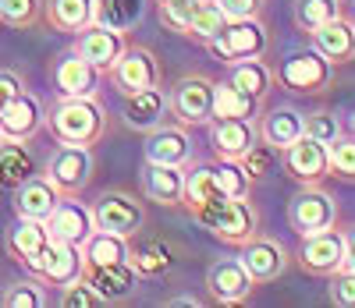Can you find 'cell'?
I'll return each mask as SVG.
<instances>
[{"mask_svg": "<svg viewBox=\"0 0 355 308\" xmlns=\"http://www.w3.org/2000/svg\"><path fill=\"white\" fill-rule=\"evenodd\" d=\"M57 145H96L107 132V110L96 96H61L46 114Z\"/></svg>", "mask_w": 355, "mask_h": 308, "instance_id": "6da1fadb", "label": "cell"}, {"mask_svg": "<svg viewBox=\"0 0 355 308\" xmlns=\"http://www.w3.org/2000/svg\"><path fill=\"white\" fill-rule=\"evenodd\" d=\"M192 217L199 227H206L217 241L224 244H242L256 234V209L249 206V199H214L199 209H192Z\"/></svg>", "mask_w": 355, "mask_h": 308, "instance_id": "7a4b0ae2", "label": "cell"}, {"mask_svg": "<svg viewBox=\"0 0 355 308\" xmlns=\"http://www.w3.org/2000/svg\"><path fill=\"white\" fill-rule=\"evenodd\" d=\"M266 46H270V36H266V28L259 18H234L227 21L220 33L206 43L214 57H220L224 64H239V60H252V57H263Z\"/></svg>", "mask_w": 355, "mask_h": 308, "instance_id": "3957f363", "label": "cell"}, {"mask_svg": "<svg viewBox=\"0 0 355 308\" xmlns=\"http://www.w3.org/2000/svg\"><path fill=\"white\" fill-rule=\"evenodd\" d=\"M93 170H96L93 145H61L46 160V181L61 192V199L82 195L89 188V181H93Z\"/></svg>", "mask_w": 355, "mask_h": 308, "instance_id": "277c9868", "label": "cell"}, {"mask_svg": "<svg viewBox=\"0 0 355 308\" xmlns=\"http://www.w3.org/2000/svg\"><path fill=\"white\" fill-rule=\"evenodd\" d=\"M274 78L291 96H320V92H327V85L334 78V64L327 57H320L316 50H302V53H291L277 68Z\"/></svg>", "mask_w": 355, "mask_h": 308, "instance_id": "5b68a950", "label": "cell"}, {"mask_svg": "<svg viewBox=\"0 0 355 308\" xmlns=\"http://www.w3.org/2000/svg\"><path fill=\"white\" fill-rule=\"evenodd\" d=\"M288 224H291V230L299 237L334 227L338 224V202H334V195L323 192L320 184H302V188L291 195V202H288Z\"/></svg>", "mask_w": 355, "mask_h": 308, "instance_id": "8992f818", "label": "cell"}, {"mask_svg": "<svg viewBox=\"0 0 355 308\" xmlns=\"http://www.w3.org/2000/svg\"><path fill=\"white\" fill-rule=\"evenodd\" d=\"M167 110L174 114L178 125H185V128L210 125L214 120V82L202 78V75L178 78L171 96H167Z\"/></svg>", "mask_w": 355, "mask_h": 308, "instance_id": "52a82bcc", "label": "cell"}, {"mask_svg": "<svg viewBox=\"0 0 355 308\" xmlns=\"http://www.w3.org/2000/svg\"><path fill=\"white\" fill-rule=\"evenodd\" d=\"M28 273L36 276V280H43V284H50V287H68V284H75V280H82V273H85V255H82V248L78 244H68V241H53L50 237V244L46 248L25 266Z\"/></svg>", "mask_w": 355, "mask_h": 308, "instance_id": "ba28073f", "label": "cell"}, {"mask_svg": "<svg viewBox=\"0 0 355 308\" xmlns=\"http://www.w3.org/2000/svg\"><path fill=\"white\" fill-rule=\"evenodd\" d=\"M93 220L100 230L121 234V237H135L146 224V206L139 199H132L128 192H103L93 202Z\"/></svg>", "mask_w": 355, "mask_h": 308, "instance_id": "9c48e42d", "label": "cell"}, {"mask_svg": "<svg viewBox=\"0 0 355 308\" xmlns=\"http://www.w3.org/2000/svg\"><path fill=\"white\" fill-rule=\"evenodd\" d=\"M295 262H299L309 276H334L345 266V234L334 230V227L306 234L299 252H295Z\"/></svg>", "mask_w": 355, "mask_h": 308, "instance_id": "30bf717a", "label": "cell"}, {"mask_svg": "<svg viewBox=\"0 0 355 308\" xmlns=\"http://www.w3.org/2000/svg\"><path fill=\"white\" fill-rule=\"evenodd\" d=\"M281 160L291 181L299 184H320L323 177H331V145H323L309 135L295 138L288 149H281Z\"/></svg>", "mask_w": 355, "mask_h": 308, "instance_id": "8fae6325", "label": "cell"}, {"mask_svg": "<svg viewBox=\"0 0 355 308\" xmlns=\"http://www.w3.org/2000/svg\"><path fill=\"white\" fill-rule=\"evenodd\" d=\"M249 269V276L256 284H270L277 276H284V269L291 266V255L288 248L277 241V237H266V234H252L245 244H242V255H239Z\"/></svg>", "mask_w": 355, "mask_h": 308, "instance_id": "7c38bea8", "label": "cell"}, {"mask_svg": "<svg viewBox=\"0 0 355 308\" xmlns=\"http://www.w3.org/2000/svg\"><path fill=\"white\" fill-rule=\"evenodd\" d=\"M110 78H114L117 92H121V96H128V92L160 85V64H157L153 50H146V46H128L121 57H117V64L110 68Z\"/></svg>", "mask_w": 355, "mask_h": 308, "instance_id": "4fadbf2b", "label": "cell"}, {"mask_svg": "<svg viewBox=\"0 0 355 308\" xmlns=\"http://www.w3.org/2000/svg\"><path fill=\"white\" fill-rule=\"evenodd\" d=\"M75 50L103 75V71H110L117 64V57L128 50V33H117V28H107V25L93 21L89 28H82V33H78Z\"/></svg>", "mask_w": 355, "mask_h": 308, "instance_id": "5bb4252c", "label": "cell"}, {"mask_svg": "<svg viewBox=\"0 0 355 308\" xmlns=\"http://www.w3.org/2000/svg\"><path fill=\"white\" fill-rule=\"evenodd\" d=\"M252 287H256V280L249 276L242 259H217L210 266V273H206V291H210V298L220 301V305H242V301H249Z\"/></svg>", "mask_w": 355, "mask_h": 308, "instance_id": "9a60e30c", "label": "cell"}, {"mask_svg": "<svg viewBox=\"0 0 355 308\" xmlns=\"http://www.w3.org/2000/svg\"><path fill=\"white\" fill-rule=\"evenodd\" d=\"M46 227H50L53 241H68V244H78V248H82V244L89 241V234L96 230L93 206L78 202V195H68V199L57 202V209L50 212Z\"/></svg>", "mask_w": 355, "mask_h": 308, "instance_id": "2e32d148", "label": "cell"}, {"mask_svg": "<svg viewBox=\"0 0 355 308\" xmlns=\"http://www.w3.org/2000/svg\"><path fill=\"white\" fill-rule=\"evenodd\" d=\"M46 125V114H43V103L33 96L28 89H21L18 96L0 110V132L4 138H15V142H33L40 135V128Z\"/></svg>", "mask_w": 355, "mask_h": 308, "instance_id": "e0dca14e", "label": "cell"}, {"mask_svg": "<svg viewBox=\"0 0 355 308\" xmlns=\"http://www.w3.org/2000/svg\"><path fill=\"white\" fill-rule=\"evenodd\" d=\"M142 156H146V163L189 167V160H192V138H189L185 125H178V128H164V125H157L153 132H146Z\"/></svg>", "mask_w": 355, "mask_h": 308, "instance_id": "ac0fdd59", "label": "cell"}, {"mask_svg": "<svg viewBox=\"0 0 355 308\" xmlns=\"http://www.w3.org/2000/svg\"><path fill=\"white\" fill-rule=\"evenodd\" d=\"M85 280L96 291L100 301L114 305V301H128L139 287V273L132 269V262H110V266H85Z\"/></svg>", "mask_w": 355, "mask_h": 308, "instance_id": "d6986e66", "label": "cell"}, {"mask_svg": "<svg viewBox=\"0 0 355 308\" xmlns=\"http://www.w3.org/2000/svg\"><path fill=\"white\" fill-rule=\"evenodd\" d=\"M309 43L320 57H327L331 64H348V60H355V21L352 18H334L327 25H320L309 33Z\"/></svg>", "mask_w": 355, "mask_h": 308, "instance_id": "ffe728a7", "label": "cell"}, {"mask_svg": "<svg viewBox=\"0 0 355 308\" xmlns=\"http://www.w3.org/2000/svg\"><path fill=\"white\" fill-rule=\"evenodd\" d=\"M96 78H100V71L78 50L57 57V64H53L57 96H96Z\"/></svg>", "mask_w": 355, "mask_h": 308, "instance_id": "44dd1931", "label": "cell"}, {"mask_svg": "<svg viewBox=\"0 0 355 308\" xmlns=\"http://www.w3.org/2000/svg\"><path fill=\"white\" fill-rule=\"evenodd\" d=\"M185 192V167H171V163H146L142 167V195L153 206H182Z\"/></svg>", "mask_w": 355, "mask_h": 308, "instance_id": "7402d4cb", "label": "cell"}, {"mask_svg": "<svg viewBox=\"0 0 355 308\" xmlns=\"http://www.w3.org/2000/svg\"><path fill=\"white\" fill-rule=\"evenodd\" d=\"M167 117V96L164 89L153 85V89H139V92H128L125 96V125L132 132H153L157 125H164Z\"/></svg>", "mask_w": 355, "mask_h": 308, "instance_id": "603a6c76", "label": "cell"}, {"mask_svg": "<svg viewBox=\"0 0 355 308\" xmlns=\"http://www.w3.org/2000/svg\"><path fill=\"white\" fill-rule=\"evenodd\" d=\"M43 18L53 33L78 36L82 28H89L96 21V0H46Z\"/></svg>", "mask_w": 355, "mask_h": 308, "instance_id": "cb8c5ba5", "label": "cell"}, {"mask_svg": "<svg viewBox=\"0 0 355 308\" xmlns=\"http://www.w3.org/2000/svg\"><path fill=\"white\" fill-rule=\"evenodd\" d=\"M57 202H61V192L46 181V174L43 177L33 174L21 188H15V212L25 217V220H50Z\"/></svg>", "mask_w": 355, "mask_h": 308, "instance_id": "d4e9b609", "label": "cell"}, {"mask_svg": "<svg viewBox=\"0 0 355 308\" xmlns=\"http://www.w3.org/2000/svg\"><path fill=\"white\" fill-rule=\"evenodd\" d=\"M210 142H214V152L224 160H242L249 145L259 138V128L256 120H210Z\"/></svg>", "mask_w": 355, "mask_h": 308, "instance_id": "484cf974", "label": "cell"}, {"mask_svg": "<svg viewBox=\"0 0 355 308\" xmlns=\"http://www.w3.org/2000/svg\"><path fill=\"white\" fill-rule=\"evenodd\" d=\"M256 128H259V138H263L266 145H274V149L281 152V149H288L295 138L306 135V114L291 110V107H277V110L266 114Z\"/></svg>", "mask_w": 355, "mask_h": 308, "instance_id": "4316f807", "label": "cell"}, {"mask_svg": "<svg viewBox=\"0 0 355 308\" xmlns=\"http://www.w3.org/2000/svg\"><path fill=\"white\" fill-rule=\"evenodd\" d=\"M4 244H8V252L21 266H28L50 244V227H46V220H25V217H18V224L8 227Z\"/></svg>", "mask_w": 355, "mask_h": 308, "instance_id": "83f0119b", "label": "cell"}, {"mask_svg": "<svg viewBox=\"0 0 355 308\" xmlns=\"http://www.w3.org/2000/svg\"><path fill=\"white\" fill-rule=\"evenodd\" d=\"M33 174H36V160H33V152H28V142L8 138L4 145H0V188L15 192Z\"/></svg>", "mask_w": 355, "mask_h": 308, "instance_id": "f1b7e54d", "label": "cell"}, {"mask_svg": "<svg viewBox=\"0 0 355 308\" xmlns=\"http://www.w3.org/2000/svg\"><path fill=\"white\" fill-rule=\"evenodd\" d=\"M259 114V100L234 89L227 78L214 82V120H252Z\"/></svg>", "mask_w": 355, "mask_h": 308, "instance_id": "f546056e", "label": "cell"}, {"mask_svg": "<svg viewBox=\"0 0 355 308\" xmlns=\"http://www.w3.org/2000/svg\"><path fill=\"white\" fill-rule=\"evenodd\" d=\"M227 82L234 89L249 92V96L263 100L266 92H270V85H274V71H270V64H266L263 57H252V60H239V64H231Z\"/></svg>", "mask_w": 355, "mask_h": 308, "instance_id": "4dcf8cb0", "label": "cell"}, {"mask_svg": "<svg viewBox=\"0 0 355 308\" xmlns=\"http://www.w3.org/2000/svg\"><path fill=\"white\" fill-rule=\"evenodd\" d=\"M85 266H110V262H128V237L110 234V230H93L89 241L82 244Z\"/></svg>", "mask_w": 355, "mask_h": 308, "instance_id": "1f68e13d", "label": "cell"}, {"mask_svg": "<svg viewBox=\"0 0 355 308\" xmlns=\"http://www.w3.org/2000/svg\"><path fill=\"white\" fill-rule=\"evenodd\" d=\"M146 18V0H96V21L117 33H132Z\"/></svg>", "mask_w": 355, "mask_h": 308, "instance_id": "d6a6232c", "label": "cell"}, {"mask_svg": "<svg viewBox=\"0 0 355 308\" xmlns=\"http://www.w3.org/2000/svg\"><path fill=\"white\" fill-rule=\"evenodd\" d=\"M128 262L139 273V280L142 276H167L174 269V252L164 241H142L139 248H128Z\"/></svg>", "mask_w": 355, "mask_h": 308, "instance_id": "836d02e7", "label": "cell"}, {"mask_svg": "<svg viewBox=\"0 0 355 308\" xmlns=\"http://www.w3.org/2000/svg\"><path fill=\"white\" fill-rule=\"evenodd\" d=\"M341 8H345V0H295L291 18H295V25H299L302 33H313V28L341 18L345 15Z\"/></svg>", "mask_w": 355, "mask_h": 308, "instance_id": "e575fe53", "label": "cell"}, {"mask_svg": "<svg viewBox=\"0 0 355 308\" xmlns=\"http://www.w3.org/2000/svg\"><path fill=\"white\" fill-rule=\"evenodd\" d=\"M214 199H224V192L217 188V177H214L210 163H206V167H192V170L185 174L182 206L192 212V209H199V206H206V202H214Z\"/></svg>", "mask_w": 355, "mask_h": 308, "instance_id": "d590c367", "label": "cell"}, {"mask_svg": "<svg viewBox=\"0 0 355 308\" xmlns=\"http://www.w3.org/2000/svg\"><path fill=\"white\" fill-rule=\"evenodd\" d=\"M224 25H227V15L220 11L217 0H196L192 4V21H189V39L206 46Z\"/></svg>", "mask_w": 355, "mask_h": 308, "instance_id": "8d00e7d4", "label": "cell"}, {"mask_svg": "<svg viewBox=\"0 0 355 308\" xmlns=\"http://www.w3.org/2000/svg\"><path fill=\"white\" fill-rule=\"evenodd\" d=\"M210 170H214V177H217V188L227 195V199H249V192H252V177H249V170L239 163V160H217V163H210Z\"/></svg>", "mask_w": 355, "mask_h": 308, "instance_id": "74e56055", "label": "cell"}, {"mask_svg": "<svg viewBox=\"0 0 355 308\" xmlns=\"http://www.w3.org/2000/svg\"><path fill=\"white\" fill-rule=\"evenodd\" d=\"M43 18V0H4L0 4V21L11 28H33Z\"/></svg>", "mask_w": 355, "mask_h": 308, "instance_id": "f35d334b", "label": "cell"}, {"mask_svg": "<svg viewBox=\"0 0 355 308\" xmlns=\"http://www.w3.org/2000/svg\"><path fill=\"white\" fill-rule=\"evenodd\" d=\"M0 305L4 308H43L46 305L43 280H18V284H11L4 294H0Z\"/></svg>", "mask_w": 355, "mask_h": 308, "instance_id": "ab89813d", "label": "cell"}, {"mask_svg": "<svg viewBox=\"0 0 355 308\" xmlns=\"http://www.w3.org/2000/svg\"><path fill=\"white\" fill-rule=\"evenodd\" d=\"M331 177L355 181V135L352 132L331 142Z\"/></svg>", "mask_w": 355, "mask_h": 308, "instance_id": "60d3db41", "label": "cell"}, {"mask_svg": "<svg viewBox=\"0 0 355 308\" xmlns=\"http://www.w3.org/2000/svg\"><path fill=\"white\" fill-rule=\"evenodd\" d=\"M306 135L323 142V145H331L334 138L345 135V125L338 120L334 110H313V114H306Z\"/></svg>", "mask_w": 355, "mask_h": 308, "instance_id": "b9f144b4", "label": "cell"}, {"mask_svg": "<svg viewBox=\"0 0 355 308\" xmlns=\"http://www.w3.org/2000/svg\"><path fill=\"white\" fill-rule=\"evenodd\" d=\"M239 163H242V167L249 170V177L256 181V177H263V174H270V170H274V163H277V149H274V145H266L263 138H256Z\"/></svg>", "mask_w": 355, "mask_h": 308, "instance_id": "7bdbcfd3", "label": "cell"}, {"mask_svg": "<svg viewBox=\"0 0 355 308\" xmlns=\"http://www.w3.org/2000/svg\"><path fill=\"white\" fill-rule=\"evenodd\" d=\"M192 4L196 0H178V4H160V21L178 36H189V21H192Z\"/></svg>", "mask_w": 355, "mask_h": 308, "instance_id": "ee69618b", "label": "cell"}, {"mask_svg": "<svg viewBox=\"0 0 355 308\" xmlns=\"http://www.w3.org/2000/svg\"><path fill=\"white\" fill-rule=\"evenodd\" d=\"M327 280H331V287H327L331 301L341 308H355V269H338Z\"/></svg>", "mask_w": 355, "mask_h": 308, "instance_id": "f6af8a7d", "label": "cell"}, {"mask_svg": "<svg viewBox=\"0 0 355 308\" xmlns=\"http://www.w3.org/2000/svg\"><path fill=\"white\" fill-rule=\"evenodd\" d=\"M61 305H64V308H96V305H103V301L96 298V291L89 287V280L82 276V280H75V284H68V287H64Z\"/></svg>", "mask_w": 355, "mask_h": 308, "instance_id": "bcb514c9", "label": "cell"}, {"mask_svg": "<svg viewBox=\"0 0 355 308\" xmlns=\"http://www.w3.org/2000/svg\"><path fill=\"white\" fill-rule=\"evenodd\" d=\"M217 4L227 15V21H234V18H259L263 0H217Z\"/></svg>", "mask_w": 355, "mask_h": 308, "instance_id": "7dc6e473", "label": "cell"}, {"mask_svg": "<svg viewBox=\"0 0 355 308\" xmlns=\"http://www.w3.org/2000/svg\"><path fill=\"white\" fill-rule=\"evenodd\" d=\"M25 89V82H21V75H15V71H0V110H4L18 92Z\"/></svg>", "mask_w": 355, "mask_h": 308, "instance_id": "c3c4849f", "label": "cell"}, {"mask_svg": "<svg viewBox=\"0 0 355 308\" xmlns=\"http://www.w3.org/2000/svg\"><path fill=\"white\" fill-rule=\"evenodd\" d=\"M341 234H345V266L341 269H355V224Z\"/></svg>", "mask_w": 355, "mask_h": 308, "instance_id": "681fc988", "label": "cell"}, {"mask_svg": "<svg viewBox=\"0 0 355 308\" xmlns=\"http://www.w3.org/2000/svg\"><path fill=\"white\" fill-rule=\"evenodd\" d=\"M167 305H171V308H178V305H189V308H192V305H199V301H196V298H185V294H182V298H171Z\"/></svg>", "mask_w": 355, "mask_h": 308, "instance_id": "f907efd6", "label": "cell"}, {"mask_svg": "<svg viewBox=\"0 0 355 308\" xmlns=\"http://www.w3.org/2000/svg\"><path fill=\"white\" fill-rule=\"evenodd\" d=\"M348 132L355 135V114H352V120H348Z\"/></svg>", "mask_w": 355, "mask_h": 308, "instance_id": "816d5d0a", "label": "cell"}, {"mask_svg": "<svg viewBox=\"0 0 355 308\" xmlns=\"http://www.w3.org/2000/svg\"><path fill=\"white\" fill-rule=\"evenodd\" d=\"M160 4H178V0H160Z\"/></svg>", "mask_w": 355, "mask_h": 308, "instance_id": "f5cc1de1", "label": "cell"}, {"mask_svg": "<svg viewBox=\"0 0 355 308\" xmlns=\"http://www.w3.org/2000/svg\"><path fill=\"white\" fill-rule=\"evenodd\" d=\"M4 142H8V138H4V132H0V145H4Z\"/></svg>", "mask_w": 355, "mask_h": 308, "instance_id": "db71d44e", "label": "cell"}, {"mask_svg": "<svg viewBox=\"0 0 355 308\" xmlns=\"http://www.w3.org/2000/svg\"><path fill=\"white\" fill-rule=\"evenodd\" d=\"M0 4H4V0H0Z\"/></svg>", "mask_w": 355, "mask_h": 308, "instance_id": "11a10c76", "label": "cell"}]
</instances>
